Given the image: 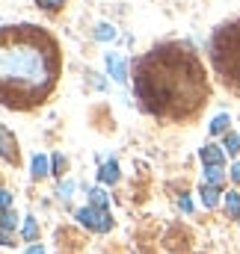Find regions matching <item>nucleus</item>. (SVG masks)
I'll use <instances>...</instances> for the list:
<instances>
[{
	"label": "nucleus",
	"instance_id": "nucleus-15",
	"mask_svg": "<svg viewBox=\"0 0 240 254\" xmlns=\"http://www.w3.org/2000/svg\"><path fill=\"white\" fill-rule=\"evenodd\" d=\"M89 207H98V210H107V195H104V190H89Z\"/></svg>",
	"mask_w": 240,
	"mask_h": 254
},
{
	"label": "nucleus",
	"instance_id": "nucleus-7",
	"mask_svg": "<svg viewBox=\"0 0 240 254\" xmlns=\"http://www.w3.org/2000/svg\"><path fill=\"white\" fill-rule=\"evenodd\" d=\"M104 63H107V71H110V77H113V80H119V83L127 80V68H124V63H121L116 54H107V57H104Z\"/></svg>",
	"mask_w": 240,
	"mask_h": 254
},
{
	"label": "nucleus",
	"instance_id": "nucleus-11",
	"mask_svg": "<svg viewBox=\"0 0 240 254\" xmlns=\"http://www.w3.org/2000/svg\"><path fill=\"white\" fill-rule=\"evenodd\" d=\"M229 125H232V119H229V113H220V116H217V119H214V122L208 125V130H211L214 136H220V133L226 136V133H229Z\"/></svg>",
	"mask_w": 240,
	"mask_h": 254
},
{
	"label": "nucleus",
	"instance_id": "nucleus-19",
	"mask_svg": "<svg viewBox=\"0 0 240 254\" xmlns=\"http://www.w3.org/2000/svg\"><path fill=\"white\" fill-rule=\"evenodd\" d=\"M36 234H39L36 219H27V222H24V240H30V243H33V240H36Z\"/></svg>",
	"mask_w": 240,
	"mask_h": 254
},
{
	"label": "nucleus",
	"instance_id": "nucleus-21",
	"mask_svg": "<svg viewBox=\"0 0 240 254\" xmlns=\"http://www.w3.org/2000/svg\"><path fill=\"white\" fill-rule=\"evenodd\" d=\"M0 204H3V210H12V192L9 190L0 192Z\"/></svg>",
	"mask_w": 240,
	"mask_h": 254
},
{
	"label": "nucleus",
	"instance_id": "nucleus-2",
	"mask_svg": "<svg viewBox=\"0 0 240 254\" xmlns=\"http://www.w3.org/2000/svg\"><path fill=\"white\" fill-rule=\"evenodd\" d=\"M62 74L57 39L36 24H6L0 30V95L6 110L42 107Z\"/></svg>",
	"mask_w": 240,
	"mask_h": 254
},
{
	"label": "nucleus",
	"instance_id": "nucleus-24",
	"mask_svg": "<svg viewBox=\"0 0 240 254\" xmlns=\"http://www.w3.org/2000/svg\"><path fill=\"white\" fill-rule=\"evenodd\" d=\"M232 178H235V184H240V163L232 166Z\"/></svg>",
	"mask_w": 240,
	"mask_h": 254
},
{
	"label": "nucleus",
	"instance_id": "nucleus-23",
	"mask_svg": "<svg viewBox=\"0 0 240 254\" xmlns=\"http://www.w3.org/2000/svg\"><path fill=\"white\" fill-rule=\"evenodd\" d=\"M178 207L184 210V213H190V210H193V204H190V198H181V201H178Z\"/></svg>",
	"mask_w": 240,
	"mask_h": 254
},
{
	"label": "nucleus",
	"instance_id": "nucleus-13",
	"mask_svg": "<svg viewBox=\"0 0 240 254\" xmlns=\"http://www.w3.org/2000/svg\"><path fill=\"white\" fill-rule=\"evenodd\" d=\"M223 151H226V154H238V151H240V136H238V133H232V130H229V133L223 136Z\"/></svg>",
	"mask_w": 240,
	"mask_h": 254
},
{
	"label": "nucleus",
	"instance_id": "nucleus-9",
	"mask_svg": "<svg viewBox=\"0 0 240 254\" xmlns=\"http://www.w3.org/2000/svg\"><path fill=\"white\" fill-rule=\"evenodd\" d=\"M98 181H101V184H116V181H119V163H116V160L104 163L101 172H98Z\"/></svg>",
	"mask_w": 240,
	"mask_h": 254
},
{
	"label": "nucleus",
	"instance_id": "nucleus-5",
	"mask_svg": "<svg viewBox=\"0 0 240 254\" xmlns=\"http://www.w3.org/2000/svg\"><path fill=\"white\" fill-rule=\"evenodd\" d=\"M0 136H3V160H6L9 166H18V145L12 142L9 127H3V130H0Z\"/></svg>",
	"mask_w": 240,
	"mask_h": 254
},
{
	"label": "nucleus",
	"instance_id": "nucleus-12",
	"mask_svg": "<svg viewBox=\"0 0 240 254\" xmlns=\"http://www.w3.org/2000/svg\"><path fill=\"white\" fill-rule=\"evenodd\" d=\"M226 213H229L232 219H240V195L238 192H229V195H226Z\"/></svg>",
	"mask_w": 240,
	"mask_h": 254
},
{
	"label": "nucleus",
	"instance_id": "nucleus-3",
	"mask_svg": "<svg viewBox=\"0 0 240 254\" xmlns=\"http://www.w3.org/2000/svg\"><path fill=\"white\" fill-rule=\"evenodd\" d=\"M208 54L220 83L229 92L240 95V18H232L214 30L208 42Z\"/></svg>",
	"mask_w": 240,
	"mask_h": 254
},
{
	"label": "nucleus",
	"instance_id": "nucleus-17",
	"mask_svg": "<svg viewBox=\"0 0 240 254\" xmlns=\"http://www.w3.org/2000/svg\"><path fill=\"white\" fill-rule=\"evenodd\" d=\"M36 6H39V9H45V12H51V15H54V12H60L62 6H65V0H36Z\"/></svg>",
	"mask_w": 240,
	"mask_h": 254
},
{
	"label": "nucleus",
	"instance_id": "nucleus-16",
	"mask_svg": "<svg viewBox=\"0 0 240 254\" xmlns=\"http://www.w3.org/2000/svg\"><path fill=\"white\" fill-rule=\"evenodd\" d=\"M95 39H98V42H113V39H116V27H113V24H98Z\"/></svg>",
	"mask_w": 240,
	"mask_h": 254
},
{
	"label": "nucleus",
	"instance_id": "nucleus-1",
	"mask_svg": "<svg viewBox=\"0 0 240 254\" xmlns=\"http://www.w3.org/2000/svg\"><path fill=\"white\" fill-rule=\"evenodd\" d=\"M133 92L139 107L163 122H193L211 98L199 54L187 42H160L133 60Z\"/></svg>",
	"mask_w": 240,
	"mask_h": 254
},
{
	"label": "nucleus",
	"instance_id": "nucleus-14",
	"mask_svg": "<svg viewBox=\"0 0 240 254\" xmlns=\"http://www.w3.org/2000/svg\"><path fill=\"white\" fill-rule=\"evenodd\" d=\"M202 204H205V207H217V204H220V190L202 184Z\"/></svg>",
	"mask_w": 240,
	"mask_h": 254
},
{
	"label": "nucleus",
	"instance_id": "nucleus-20",
	"mask_svg": "<svg viewBox=\"0 0 240 254\" xmlns=\"http://www.w3.org/2000/svg\"><path fill=\"white\" fill-rule=\"evenodd\" d=\"M51 163H54V175H62V169H65V157H62V154H57Z\"/></svg>",
	"mask_w": 240,
	"mask_h": 254
},
{
	"label": "nucleus",
	"instance_id": "nucleus-10",
	"mask_svg": "<svg viewBox=\"0 0 240 254\" xmlns=\"http://www.w3.org/2000/svg\"><path fill=\"white\" fill-rule=\"evenodd\" d=\"M45 175H54V172H51V160H48L45 154H36V157H33V178L39 181V178H45Z\"/></svg>",
	"mask_w": 240,
	"mask_h": 254
},
{
	"label": "nucleus",
	"instance_id": "nucleus-18",
	"mask_svg": "<svg viewBox=\"0 0 240 254\" xmlns=\"http://www.w3.org/2000/svg\"><path fill=\"white\" fill-rule=\"evenodd\" d=\"M15 225H18V216L12 210H3V234H12Z\"/></svg>",
	"mask_w": 240,
	"mask_h": 254
},
{
	"label": "nucleus",
	"instance_id": "nucleus-25",
	"mask_svg": "<svg viewBox=\"0 0 240 254\" xmlns=\"http://www.w3.org/2000/svg\"><path fill=\"white\" fill-rule=\"evenodd\" d=\"M27 254H45V249H42V246H30V249H27Z\"/></svg>",
	"mask_w": 240,
	"mask_h": 254
},
{
	"label": "nucleus",
	"instance_id": "nucleus-4",
	"mask_svg": "<svg viewBox=\"0 0 240 254\" xmlns=\"http://www.w3.org/2000/svg\"><path fill=\"white\" fill-rule=\"evenodd\" d=\"M77 219H80V225H86V228L95 231V234H107V231L113 228V216H110V210L83 207V210H77Z\"/></svg>",
	"mask_w": 240,
	"mask_h": 254
},
{
	"label": "nucleus",
	"instance_id": "nucleus-8",
	"mask_svg": "<svg viewBox=\"0 0 240 254\" xmlns=\"http://www.w3.org/2000/svg\"><path fill=\"white\" fill-rule=\"evenodd\" d=\"M223 181H226V175H223V166H205V187H214V190H220V187H223Z\"/></svg>",
	"mask_w": 240,
	"mask_h": 254
},
{
	"label": "nucleus",
	"instance_id": "nucleus-22",
	"mask_svg": "<svg viewBox=\"0 0 240 254\" xmlns=\"http://www.w3.org/2000/svg\"><path fill=\"white\" fill-rule=\"evenodd\" d=\"M71 190H74V184H71V181H65V184L60 187V198H71Z\"/></svg>",
	"mask_w": 240,
	"mask_h": 254
},
{
	"label": "nucleus",
	"instance_id": "nucleus-6",
	"mask_svg": "<svg viewBox=\"0 0 240 254\" xmlns=\"http://www.w3.org/2000/svg\"><path fill=\"white\" fill-rule=\"evenodd\" d=\"M199 157H202V163H205V166H223L226 151H223L220 145H205V148L199 151Z\"/></svg>",
	"mask_w": 240,
	"mask_h": 254
}]
</instances>
